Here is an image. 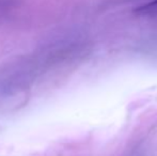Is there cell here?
Returning a JSON list of instances; mask_svg holds the SVG:
<instances>
[{
  "label": "cell",
  "mask_w": 157,
  "mask_h": 156,
  "mask_svg": "<svg viewBox=\"0 0 157 156\" xmlns=\"http://www.w3.org/2000/svg\"><path fill=\"white\" fill-rule=\"evenodd\" d=\"M154 10H157V0H152V1L147 2V3L143 4V6H139L137 9L138 12L141 13H147V12H152Z\"/></svg>",
  "instance_id": "cell-1"
}]
</instances>
